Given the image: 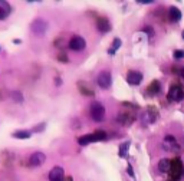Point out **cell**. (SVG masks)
Here are the masks:
<instances>
[{"instance_id":"6da1fadb","label":"cell","mask_w":184,"mask_h":181,"mask_svg":"<svg viewBox=\"0 0 184 181\" xmlns=\"http://www.w3.org/2000/svg\"><path fill=\"white\" fill-rule=\"evenodd\" d=\"M91 118L97 122H101L105 119V108L101 102H92L91 103Z\"/></svg>"},{"instance_id":"7a4b0ae2","label":"cell","mask_w":184,"mask_h":181,"mask_svg":"<svg viewBox=\"0 0 184 181\" xmlns=\"http://www.w3.org/2000/svg\"><path fill=\"white\" fill-rule=\"evenodd\" d=\"M170 181L180 180L181 174H183V162L180 158H174L171 161V167H170Z\"/></svg>"},{"instance_id":"3957f363","label":"cell","mask_w":184,"mask_h":181,"mask_svg":"<svg viewBox=\"0 0 184 181\" xmlns=\"http://www.w3.org/2000/svg\"><path fill=\"white\" fill-rule=\"evenodd\" d=\"M30 29H32V32L36 36H43L45 32L48 30V23L45 22L43 19H36L30 24Z\"/></svg>"},{"instance_id":"277c9868","label":"cell","mask_w":184,"mask_h":181,"mask_svg":"<svg viewBox=\"0 0 184 181\" xmlns=\"http://www.w3.org/2000/svg\"><path fill=\"white\" fill-rule=\"evenodd\" d=\"M69 47L72 49V50H75V52H79V50H84L85 47H87V42H85V39L82 37V36H72V39L69 40Z\"/></svg>"},{"instance_id":"5b68a950","label":"cell","mask_w":184,"mask_h":181,"mask_svg":"<svg viewBox=\"0 0 184 181\" xmlns=\"http://www.w3.org/2000/svg\"><path fill=\"white\" fill-rule=\"evenodd\" d=\"M111 82H112V78H111V72L109 70H102L98 75V85L102 89H108L111 86Z\"/></svg>"},{"instance_id":"8992f818","label":"cell","mask_w":184,"mask_h":181,"mask_svg":"<svg viewBox=\"0 0 184 181\" xmlns=\"http://www.w3.org/2000/svg\"><path fill=\"white\" fill-rule=\"evenodd\" d=\"M45 161H46V155H45L43 152H40V151H36V152H33L32 155H30V158H29V165H32V167H40L42 164H45Z\"/></svg>"},{"instance_id":"52a82bcc","label":"cell","mask_w":184,"mask_h":181,"mask_svg":"<svg viewBox=\"0 0 184 181\" xmlns=\"http://www.w3.org/2000/svg\"><path fill=\"white\" fill-rule=\"evenodd\" d=\"M65 178V171L62 167H53L49 171V181H63Z\"/></svg>"},{"instance_id":"ba28073f","label":"cell","mask_w":184,"mask_h":181,"mask_svg":"<svg viewBox=\"0 0 184 181\" xmlns=\"http://www.w3.org/2000/svg\"><path fill=\"white\" fill-rule=\"evenodd\" d=\"M184 98V92L180 86H171L168 90V101H181Z\"/></svg>"},{"instance_id":"9c48e42d","label":"cell","mask_w":184,"mask_h":181,"mask_svg":"<svg viewBox=\"0 0 184 181\" xmlns=\"http://www.w3.org/2000/svg\"><path fill=\"white\" fill-rule=\"evenodd\" d=\"M12 13V6L9 1L0 0V20H6Z\"/></svg>"},{"instance_id":"30bf717a","label":"cell","mask_w":184,"mask_h":181,"mask_svg":"<svg viewBox=\"0 0 184 181\" xmlns=\"http://www.w3.org/2000/svg\"><path fill=\"white\" fill-rule=\"evenodd\" d=\"M127 80L130 85H140L142 80V73L138 70H130L127 75Z\"/></svg>"},{"instance_id":"8fae6325","label":"cell","mask_w":184,"mask_h":181,"mask_svg":"<svg viewBox=\"0 0 184 181\" xmlns=\"http://www.w3.org/2000/svg\"><path fill=\"white\" fill-rule=\"evenodd\" d=\"M151 111H152V108H150V109H145L144 113L141 115V121H142L145 125L154 122V121H155V118H157V112L154 111V112L151 113Z\"/></svg>"},{"instance_id":"7c38bea8","label":"cell","mask_w":184,"mask_h":181,"mask_svg":"<svg viewBox=\"0 0 184 181\" xmlns=\"http://www.w3.org/2000/svg\"><path fill=\"white\" fill-rule=\"evenodd\" d=\"M164 148L165 149H168V151H171V149H178V144H177V139L174 138V136H171V135H167L165 138H164Z\"/></svg>"},{"instance_id":"4fadbf2b","label":"cell","mask_w":184,"mask_h":181,"mask_svg":"<svg viewBox=\"0 0 184 181\" xmlns=\"http://www.w3.org/2000/svg\"><path fill=\"white\" fill-rule=\"evenodd\" d=\"M98 29H99L101 32H104V33L109 32V30H111V23H109L108 19L99 17V19H98Z\"/></svg>"},{"instance_id":"5bb4252c","label":"cell","mask_w":184,"mask_h":181,"mask_svg":"<svg viewBox=\"0 0 184 181\" xmlns=\"http://www.w3.org/2000/svg\"><path fill=\"white\" fill-rule=\"evenodd\" d=\"M30 135H32V131H29V129H19V131L13 132V136L17 139H27V138H30Z\"/></svg>"},{"instance_id":"9a60e30c","label":"cell","mask_w":184,"mask_h":181,"mask_svg":"<svg viewBox=\"0 0 184 181\" xmlns=\"http://www.w3.org/2000/svg\"><path fill=\"white\" fill-rule=\"evenodd\" d=\"M78 142H79L81 145H88V144H91V142H95V136H94V134L82 135L78 138Z\"/></svg>"},{"instance_id":"2e32d148","label":"cell","mask_w":184,"mask_h":181,"mask_svg":"<svg viewBox=\"0 0 184 181\" xmlns=\"http://www.w3.org/2000/svg\"><path fill=\"white\" fill-rule=\"evenodd\" d=\"M170 17H171L173 22H178V20L181 19V11H180V9L175 7V6L170 7Z\"/></svg>"},{"instance_id":"e0dca14e","label":"cell","mask_w":184,"mask_h":181,"mask_svg":"<svg viewBox=\"0 0 184 181\" xmlns=\"http://www.w3.org/2000/svg\"><path fill=\"white\" fill-rule=\"evenodd\" d=\"M170 167H171V161L167 158H162L160 162H158V168L164 172H168L170 171Z\"/></svg>"},{"instance_id":"ac0fdd59","label":"cell","mask_w":184,"mask_h":181,"mask_svg":"<svg viewBox=\"0 0 184 181\" xmlns=\"http://www.w3.org/2000/svg\"><path fill=\"white\" fill-rule=\"evenodd\" d=\"M121 45H122V42H121V39L119 37H115L114 39V42H112V46H111V49L108 50V53L109 55H114L117 50H118L119 47H121Z\"/></svg>"},{"instance_id":"d6986e66","label":"cell","mask_w":184,"mask_h":181,"mask_svg":"<svg viewBox=\"0 0 184 181\" xmlns=\"http://www.w3.org/2000/svg\"><path fill=\"white\" fill-rule=\"evenodd\" d=\"M128 148H130V141L122 142V144L119 145V157L125 158V157H127V151H128Z\"/></svg>"},{"instance_id":"ffe728a7","label":"cell","mask_w":184,"mask_h":181,"mask_svg":"<svg viewBox=\"0 0 184 181\" xmlns=\"http://www.w3.org/2000/svg\"><path fill=\"white\" fill-rule=\"evenodd\" d=\"M117 119H118L121 124H124V125L131 124V122H132V116H131V115H128V113H127V115H124V113H119Z\"/></svg>"},{"instance_id":"44dd1931","label":"cell","mask_w":184,"mask_h":181,"mask_svg":"<svg viewBox=\"0 0 184 181\" xmlns=\"http://www.w3.org/2000/svg\"><path fill=\"white\" fill-rule=\"evenodd\" d=\"M10 95H12V98H13V101H14V102H19V103H22V102L25 101L22 92H19V90H13Z\"/></svg>"},{"instance_id":"7402d4cb","label":"cell","mask_w":184,"mask_h":181,"mask_svg":"<svg viewBox=\"0 0 184 181\" xmlns=\"http://www.w3.org/2000/svg\"><path fill=\"white\" fill-rule=\"evenodd\" d=\"M158 90H160V83H158L157 80H154L151 85L148 86V92L154 95V93H158Z\"/></svg>"},{"instance_id":"603a6c76","label":"cell","mask_w":184,"mask_h":181,"mask_svg":"<svg viewBox=\"0 0 184 181\" xmlns=\"http://www.w3.org/2000/svg\"><path fill=\"white\" fill-rule=\"evenodd\" d=\"M94 136H95V142H97V141H105V139H107V134H105L104 131L94 132Z\"/></svg>"},{"instance_id":"cb8c5ba5","label":"cell","mask_w":184,"mask_h":181,"mask_svg":"<svg viewBox=\"0 0 184 181\" xmlns=\"http://www.w3.org/2000/svg\"><path fill=\"white\" fill-rule=\"evenodd\" d=\"M174 57H175V59L184 57V50H174Z\"/></svg>"},{"instance_id":"d4e9b609","label":"cell","mask_w":184,"mask_h":181,"mask_svg":"<svg viewBox=\"0 0 184 181\" xmlns=\"http://www.w3.org/2000/svg\"><path fill=\"white\" fill-rule=\"evenodd\" d=\"M45 126H46V124H40V125H36L35 126V129H33V132H39V131H43L45 129Z\"/></svg>"},{"instance_id":"484cf974","label":"cell","mask_w":184,"mask_h":181,"mask_svg":"<svg viewBox=\"0 0 184 181\" xmlns=\"http://www.w3.org/2000/svg\"><path fill=\"white\" fill-rule=\"evenodd\" d=\"M142 30H144V32H147V33L150 34V36H154V30H152V27L145 26V27H142Z\"/></svg>"},{"instance_id":"4316f807","label":"cell","mask_w":184,"mask_h":181,"mask_svg":"<svg viewBox=\"0 0 184 181\" xmlns=\"http://www.w3.org/2000/svg\"><path fill=\"white\" fill-rule=\"evenodd\" d=\"M127 170H128V174H130V177H134L135 174H134V171H132V167H131L130 164L127 165Z\"/></svg>"},{"instance_id":"83f0119b","label":"cell","mask_w":184,"mask_h":181,"mask_svg":"<svg viewBox=\"0 0 184 181\" xmlns=\"http://www.w3.org/2000/svg\"><path fill=\"white\" fill-rule=\"evenodd\" d=\"M59 60H61V62H68V59H66L65 55H61V56H59Z\"/></svg>"},{"instance_id":"f1b7e54d","label":"cell","mask_w":184,"mask_h":181,"mask_svg":"<svg viewBox=\"0 0 184 181\" xmlns=\"http://www.w3.org/2000/svg\"><path fill=\"white\" fill-rule=\"evenodd\" d=\"M140 3H151L152 0H138Z\"/></svg>"},{"instance_id":"f546056e","label":"cell","mask_w":184,"mask_h":181,"mask_svg":"<svg viewBox=\"0 0 184 181\" xmlns=\"http://www.w3.org/2000/svg\"><path fill=\"white\" fill-rule=\"evenodd\" d=\"M181 76H183V78H184V69H183V70H181Z\"/></svg>"},{"instance_id":"4dcf8cb0","label":"cell","mask_w":184,"mask_h":181,"mask_svg":"<svg viewBox=\"0 0 184 181\" xmlns=\"http://www.w3.org/2000/svg\"><path fill=\"white\" fill-rule=\"evenodd\" d=\"M181 36H183V39H184V30H183V33H181Z\"/></svg>"},{"instance_id":"1f68e13d","label":"cell","mask_w":184,"mask_h":181,"mask_svg":"<svg viewBox=\"0 0 184 181\" xmlns=\"http://www.w3.org/2000/svg\"><path fill=\"white\" fill-rule=\"evenodd\" d=\"M0 49H1V47H0Z\"/></svg>"}]
</instances>
